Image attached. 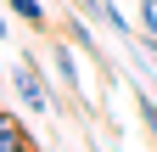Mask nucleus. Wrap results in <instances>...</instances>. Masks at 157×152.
Masks as SVG:
<instances>
[{
  "label": "nucleus",
  "instance_id": "8",
  "mask_svg": "<svg viewBox=\"0 0 157 152\" xmlns=\"http://www.w3.org/2000/svg\"><path fill=\"white\" fill-rule=\"evenodd\" d=\"M0 40H6V17H0Z\"/></svg>",
  "mask_w": 157,
  "mask_h": 152
},
{
  "label": "nucleus",
  "instance_id": "7",
  "mask_svg": "<svg viewBox=\"0 0 157 152\" xmlns=\"http://www.w3.org/2000/svg\"><path fill=\"white\" fill-rule=\"evenodd\" d=\"M146 56H151V62H157V34H146Z\"/></svg>",
  "mask_w": 157,
  "mask_h": 152
},
{
  "label": "nucleus",
  "instance_id": "6",
  "mask_svg": "<svg viewBox=\"0 0 157 152\" xmlns=\"http://www.w3.org/2000/svg\"><path fill=\"white\" fill-rule=\"evenodd\" d=\"M73 40H78V51H90V56H95V62H101V51H95V34H90L84 23H73ZM101 68H107V62H101Z\"/></svg>",
  "mask_w": 157,
  "mask_h": 152
},
{
  "label": "nucleus",
  "instance_id": "4",
  "mask_svg": "<svg viewBox=\"0 0 157 152\" xmlns=\"http://www.w3.org/2000/svg\"><path fill=\"white\" fill-rule=\"evenodd\" d=\"M11 11L23 17V23H34V28H45V23H51V11L39 6V0H11Z\"/></svg>",
  "mask_w": 157,
  "mask_h": 152
},
{
  "label": "nucleus",
  "instance_id": "5",
  "mask_svg": "<svg viewBox=\"0 0 157 152\" xmlns=\"http://www.w3.org/2000/svg\"><path fill=\"white\" fill-rule=\"evenodd\" d=\"M135 107H140V124L151 130V141H157V102L146 96V90H135Z\"/></svg>",
  "mask_w": 157,
  "mask_h": 152
},
{
  "label": "nucleus",
  "instance_id": "1",
  "mask_svg": "<svg viewBox=\"0 0 157 152\" xmlns=\"http://www.w3.org/2000/svg\"><path fill=\"white\" fill-rule=\"evenodd\" d=\"M11 85H17V96H23V107L28 113H56V102H51V90H45V73H39V62L34 56H23V62L11 68Z\"/></svg>",
  "mask_w": 157,
  "mask_h": 152
},
{
  "label": "nucleus",
  "instance_id": "2",
  "mask_svg": "<svg viewBox=\"0 0 157 152\" xmlns=\"http://www.w3.org/2000/svg\"><path fill=\"white\" fill-rule=\"evenodd\" d=\"M0 152H34V141H28V130L11 118V113H0Z\"/></svg>",
  "mask_w": 157,
  "mask_h": 152
},
{
  "label": "nucleus",
  "instance_id": "3",
  "mask_svg": "<svg viewBox=\"0 0 157 152\" xmlns=\"http://www.w3.org/2000/svg\"><path fill=\"white\" fill-rule=\"evenodd\" d=\"M56 73H62V85L73 90L78 102H90V90H84V79H78V68H73V51H67V45H56Z\"/></svg>",
  "mask_w": 157,
  "mask_h": 152
}]
</instances>
